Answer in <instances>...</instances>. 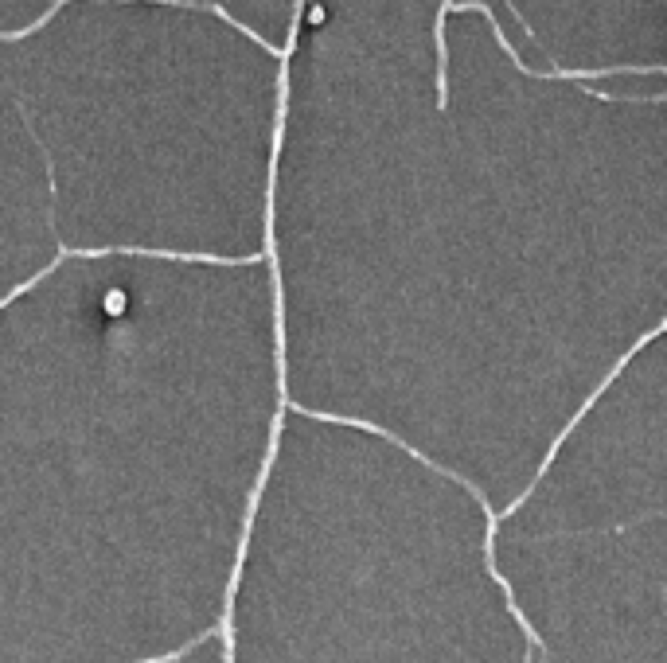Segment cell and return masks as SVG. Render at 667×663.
Wrapping results in <instances>:
<instances>
[{
    "label": "cell",
    "instance_id": "6",
    "mask_svg": "<svg viewBox=\"0 0 667 663\" xmlns=\"http://www.w3.org/2000/svg\"><path fill=\"white\" fill-rule=\"evenodd\" d=\"M156 663H227V644L219 636H203L199 644L168 655V659H156Z\"/></svg>",
    "mask_w": 667,
    "mask_h": 663
},
{
    "label": "cell",
    "instance_id": "4",
    "mask_svg": "<svg viewBox=\"0 0 667 663\" xmlns=\"http://www.w3.org/2000/svg\"><path fill=\"white\" fill-rule=\"evenodd\" d=\"M542 67L585 82H667V0H504Z\"/></svg>",
    "mask_w": 667,
    "mask_h": 663
},
{
    "label": "cell",
    "instance_id": "3",
    "mask_svg": "<svg viewBox=\"0 0 667 663\" xmlns=\"http://www.w3.org/2000/svg\"><path fill=\"white\" fill-rule=\"evenodd\" d=\"M511 609L496 507L473 484L285 402L230 581L227 663H507Z\"/></svg>",
    "mask_w": 667,
    "mask_h": 663
},
{
    "label": "cell",
    "instance_id": "5",
    "mask_svg": "<svg viewBox=\"0 0 667 663\" xmlns=\"http://www.w3.org/2000/svg\"><path fill=\"white\" fill-rule=\"evenodd\" d=\"M207 4L223 12L235 27H242L246 35H254L258 43L281 51V55L293 43L297 20L304 8V0H207Z\"/></svg>",
    "mask_w": 667,
    "mask_h": 663
},
{
    "label": "cell",
    "instance_id": "1",
    "mask_svg": "<svg viewBox=\"0 0 667 663\" xmlns=\"http://www.w3.org/2000/svg\"><path fill=\"white\" fill-rule=\"evenodd\" d=\"M266 269L285 402L504 512L667 328V82L542 67L504 0H304Z\"/></svg>",
    "mask_w": 667,
    "mask_h": 663
},
{
    "label": "cell",
    "instance_id": "2",
    "mask_svg": "<svg viewBox=\"0 0 667 663\" xmlns=\"http://www.w3.org/2000/svg\"><path fill=\"white\" fill-rule=\"evenodd\" d=\"M281 75L207 0H59L0 32V304L67 258H266Z\"/></svg>",
    "mask_w": 667,
    "mask_h": 663
}]
</instances>
